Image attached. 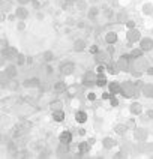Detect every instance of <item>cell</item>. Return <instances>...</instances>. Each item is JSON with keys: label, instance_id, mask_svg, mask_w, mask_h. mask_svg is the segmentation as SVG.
I'll return each instance as SVG.
<instances>
[{"label": "cell", "instance_id": "1", "mask_svg": "<svg viewBox=\"0 0 153 159\" xmlns=\"http://www.w3.org/2000/svg\"><path fill=\"white\" fill-rule=\"evenodd\" d=\"M122 93L125 98H132L135 95V87L131 84V83H126L125 86L122 87Z\"/></svg>", "mask_w": 153, "mask_h": 159}, {"label": "cell", "instance_id": "2", "mask_svg": "<svg viewBox=\"0 0 153 159\" xmlns=\"http://www.w3.org/2000/svg\"><path fill=\"white\" fill-rule=\"evenodd\" d=\"M74 63L68 62V63H63L62 66H60V72H62L63 75H71L72 72H74Z\"/></svg>", "mask_w": 153, "mask_h": 159}, {"label": "cell", "instance_id": "3", "mask_svg": "<svg viewBox=\"0 0 153 159\" xmlns=\"http://www.w3.org/2000/svg\"><path fill=\"white\" fill-rule=\"evenodd\" d=\"M95 78H96V77H95V74L87 72V74L84 75V81H83V83H84L86 86H93V84H95Z\"/></svg>", "mask_w": 153, "mask_h": 159}, {"label": "cell", "instance_id": "4", "mask_svg": "<svg viewBox=\"0 0 153 159\" xmlns=\"http://www.w3.org/2000/svg\"><path fill=\"white\" fill-rule=\"evenodd\" d=\"M152 47H153V41L150 39V38H146V39H143V41H141V48H143L144 51L152 50Z\"/></svg>", "mask_w": 153, "mask_h": 159}, {"label": "cell", "instance_id": "5", "mask_svg": "<svg viewBox=\"0 0 153 159\" xmlns=\"http://www.w3.org/2000/svg\"><path fill=\"white\" fill-rule=\"evenodd\" d=\"M140 32L138 30H131L129 33H128V39H129V42H135V41H138L140 39Z\"/></svg>", "mask_w": 153, "mask_h": 159}, {"label": "cell", "instance_id": "6", "mask_svg": "<svg viewBox=\"0 0 153 159\" xmlns=\"http://www.w3.org/2000/svg\"><path fill=\"white\" fill-rule=\"evenodd\" d=\"M75 119H77V122H78V123H84V122L87 120V114H86L84 111H77Z\"/></svg>", "mask_w": 153, "mask_h": 159}, {"label": "cell", "instance_id": "7", "mask_svg": "<svg viewBox=\"0 0 153 159\" xmlns=\"http://www.w3.org/2000/svg\"><path fill=\"white\" fill-rule=\"evenodd\" d=\"M71 140H72V135H71V132H65L60 135V143H65V144H69L71 143Z\"/></svg>", "mask_w": 153, "mask_h": 159}, {"label": "cell", "instance_id": "8", "mask_svg": "<svg viewBox=\"0 0 153 159\" xmlns=\"http://www.w3.org/2000/svg\"><path fill=\"white\" fill-rule=\"evenodd\" d=\"M105 41H107L108 44H114L117 41V33L116 32H110V33H107V36H105Z\"/></svg>", "mask_w": 153, "mask_h": 159}, {"label": "cell", "instance_id": "9", "mask_svg": "<svg viewBox=\"0 0 153 159\" xmlns=\"http://www.w3.org/2000/svg\"><path fill=\"white\" fill-rule=\"evenodd\" d=\"M53 119L56 122H62L63 119H65V113H63L62 110H56L53 113Z\"/></svg>", "mask_w": 153, "mask_h": 159}, {"label": "cell", "instance_id": "10", "mask_svg": "<svg viewBox=\"0 0 153 159\" xmlns=\"http://www.w3.org/2000/svg\"><path fill=\"white\" fill-rule=\"evenodd\" d=\"M89 147H90V144H87V143H81L80 146H78V152H80V155L87 153V152H89Z\"/></svg>", "mask_w": 153, "mask_h": 159}, {"label": "cell", "instance_id": "11", "mask_svg": "<svg viewBox=\"0 0 153 159\" xmlns=\"http://www.w3.org/2000/svg\"><path fill=\"white\" fill-rule=\"evenodd\" d=\"M38 84H39V80H36V78L26 80V81H24V86H26V87H36Z\"/></svg>", "mask_w": 153, "mask_h": 159}, {"label": "cell", "instance_id": "12", "mask_svg": "<svg viewBox=\"0 0 153 159\" xmlns=\"http://www.w3.org/2000/svg\"><path fill=\"white\" fill-rule=\"evenodd\" d=\"M6 75H8L9 78H14V77L17 75V69H15V66H8V68H6Z\"/></svg>", "mask_w": 153, "mask_h": 159}, {"label": "cell", "instance_id": "13", "mask_svg": "<svg viewBox=\"0 0 153 159\" xmlns=\"http://www.w3.org/2000/svg\"><path fill=\"white\" fill-rule=\"evenodd\" d=\"M131 113H132V114H140V113H141V105H140L138 102L132 104V105H131Z\"/></svg>", "mask_w": 153, "mask_h": 159}, {"label": "cell", "instance_id": "14", "mask_svg": "<svg viewBox=\"0 0 153 159\" xmlns=\"http://www.w3.org/2000/svg\"><path fill=\"white\" fill-rule=\"evenodd\" d=\"M5 54H6V57H15L17 59V51H15V48H6V51H5Z\"/></svg>", "mask_w": 153, "mask_h": 159}, {"label": "cell", "instance_id": "15", "mask_svg": "<svg viewBox=\"0 0 153 159\" xmlns=\"http://www.w3.org/2000/svg\"><path fill=\"white\" fill-rule=\"evenodd\" d=\"M54 90H56V92H63V90H66V84H65L63 81H59V83L54 86Z\"/></svg>", "mask_w": 153, "mask_h": 159}, {"label": "cell", "instance_id": "16", "mask_svg": "<svg viewBox=\"0 0 153 159\" xmlns=\"http://www.w3.org/2000/svg\"><path fill=\"white\" fill-rule=\"evenodd\" d=\"M120 90H122V87H120L117 83H111V84H110V92H111V93H117V92H120Z\"/></svg>", "mask_w": 153, "mask_h": 159}, {"label": "cell", "instance_id": "17", "mask_svg": "<svg viewBox=\"0 0 153 159\" xmlns=\"http://www.w3.org/2000/svg\"><path fill=\"white\" fill-rule=\"evenodd\" d=\"M74 50L75 51H83L84 50V41H77L74 45Z\"/></svg>", "mask_w": 153, "mask_h": 159}, {"label": "cell", "instance_id": "18", "mask_svg": "<svg viewBox=\"0 0 153 159\" xmlns=\"http://www.w3.org/2000/svg\"><path fill=\"white\" fill-rule=\"evenodd\" d=\"M96 86H99V87H104V86H107V80H105V77H104V75H99L98 81H96Z\"/></svg>", "mask_w": 153, "mask_h": 159}, {"label": "cell", "instance_id": "19", "mask_svg": "<svg viewBox=\"0 0 153 159\" xmlns=\"http://www.w3.org/2000/svg\"><path fill=\"white\" fill-rule=\"evenodd\" d=\"M114 144H116V143H114V140H111V138H105V140H104V146H105V149H111Z\"/></svg>", "mask_w": 153, "mask_h": 159}, {"label": "cell", "instance_id": "20", "mask_svg": "<svg viewBox=\"0 0 153 159\" xmlns=\"http://www.w3.org/2000/svg\"><path fill=\"white\" fill-rule=\"evenodd\" d=\"M68 150H69V147H68V144H65V143H62L60 144V147H59V155H63V153H68Z\"/></svg>", "mask_w": 153, "mask_h": 159}, {"label": "cell", "instance_id": "21", "mask_svg": "<svg viewBox=\"0 0 153 159\" xmlns=\"http://www.w3.org/2000/svg\"><path fill=\"white\" fill-rule=\"evenodd\" d=\"M143 92H144L146 96H153V87L152 86H144Z\"/></svg>", "mask_w": 153, "mask_h": 159}, {"label": "cell", "instance_id": "22", "mask_svg": "<svg viewBox=\"0 0 153 159\" xmlns=\"http://www.w3.org/2000/svg\"><path fill=\"white\" fill-rule=\"evenodd\" d=\"M119 68H120V69H123V71L128 69V60H125V57H122V59H120V62H119Z\"/></svg>", "mask_w": 153, "mask_h": 159}, {"label": "cell", "instance_id": "23", "mask_svg": "<svg viewBox=\"0 0 153 159\" xmlns=\"http://www.w3.org/2000/svg\"><path fill=\"white\" fill-rule=\"evenodd\" d=\"M17 15L20 18H26L27 17V11L24 8H20V9H17Z\"/></svg>", "mask_w": 153, "mask_h": 159}, {"label": "cell", "instance_id": "24", "mask_svg": "<svg viewBox=\"0 0 153 159\" xmlns=\"http://www.w3.org/2000/svg\"><path fill=\"white\" fill-rule=\"evenodd\" d=\"M116 131H117V134H120V135H122V134L126 131V126H123V125H119V126H116Z\"/></svg>", "mask_w": 153, "mask_h": 159}, {"label": "cell", "instance_id": "25", "mask_svg": "<svg viewBox=\"0 0 153 159\" xmlns=\"http://www.w3.org/2000/svg\"><path fill=\"white\" fill-rule=\"evenodd\" d=\"M144 12H146V14H152L153 8L150 6V5H146V6H144Z\"/></svg>", "mask_w": 153, "mask_h": 159}, {"label": "cell", "instance_id": "26", "mask_svg": "<svg viewBox=\"0 0 153 159\" xmlns=\"http://www.w3.org/2000/svg\"><path fill=\"white\" fill-rule=\"evenodd\" d=\"M141 56V51L140 50H134L132 53H131V57H140Z\"/></svg>", "mask_w": 153, "mask_h": 159}, {"label": "cell", "instance_id": "27", "mask_svg": "<svg viewBox=\"0 0 153 159\" xmlns=\"http://www.w3.org/2000/svg\"><path fill=\"white\" fill-rule=\"evenodd\" d=\"M17 62H18V65H23V63H24V56L18 54L17 56Z\"/></svg>", "mask_w": 153, "mask_h": 159}, {"label": "cell", "instance_id": "28", "mask_svg": "<svg viewBox=\"0 0 153 159\" xmlns=\"http://www.w3.org/2000/svg\"><path fill=\"white\" fill-rule=\"evenodd\" d=\"M45 60H47V62H50V60H51V59H53V54L50 53V51H48V53H45Z\"/></svg>", "mask_w": 153, "mask_h": 159}, {"label": "cell", "instance_id": "29", "mask_svg": "<svg viewBox=\"0 0 153 159\" xmlns=\"http://www.w3.org/2000/svg\"><path fill=\"white\" fill-rule=\"evenodd\" d=\"M95 98H96L95 93H89V95H87V99H89V101H95Z\"/></svg>", "mask_w": 153, "mask_h": 159}, {"label": "cell", "instance_id": "30", "mask_svg": "<svg viewBox=\"0 0 153 159\" xmlns=\"http://www.w3.org/2000/svg\"><path fill=\"white\" fill-rule=\"evenodd\" d=\"M99 50H98V47L96 45H93V47H90V53H98Z\"/></svg>", "mask_w": 153, "mask_h": 159}, {"label": "cell", "instance_id": "31", "mask_svg": "<svg viewBox=\"0 0 153 159\" xmlns=\"http://www.w3.org/2000/svg\"><path fill=\"white\" fill-rule=\"evenodd\" d=\"M125 20H126V15H125V14H120V15H119V21H120V23H123Z\"/></svg>", "mask_w": 153, "mask_h": 159}, {"label": "cell", "instance_id": "32", "mask_svg": "<svg viewBox=\"0 0 153 159\" xmlns=\"http://www.w3.org/2000/svg\"><path fill=\"white\" fill-rule=\"evenodd\" d=\"M96 14H98V11H96V9L93 8V9H92V11H90V14H89V15H90V17H95Z\"/></svg>", "mask_w": 153, "mask_h": 159}, {"label": "cell", "instance_id": "33", "mask_svg": "<svg viewBox=\"0 0 153 159\" xmlns=\"http://www.w3.org/2000/svg\"><path fill=\"white\" fill-rule=\"evenodd\" d=\"M128 27H129V29H134L135 23H134V21H128Z\"/></svg>", "mask_w": 153, "mask_h": 159}, {"label": "cell", "instance_id": "34", "mask_svg": "<svg viewBox=\"0 0 153 159\" xmlns=\"http://www.w3.org/2000/svg\"><path fill=\"white\" fill-rule=\"evenodd\" d=\"M110 102H111V105H113V107H116L117 104H119V102H117V99H114V98H113V99H111Z\"/></svg>", "mask_w": 153, "mask_h": 159}, {"label": "cell", "instance_id": "35", "mask_svg": "<svg viewBox=\"0 0 153 159\" xmlns=\"http://www.w3.org/2000/svg\"><path fill=\"white\" fill-rule=\"evenodd\" d=\"M147 74H149V75H153V68H149V69H147Z\"/></svg>", "mask_w": 153, "mask_h": 159}, {"label": "cell", "instance_id": "36", "mask_svg": "<svg viewBox=\"0 0 153 159\" xmlns=\"http://www.w3.org/2000/svg\"><path fill=\"white\" fill-rule=\"evenodd\" d=\"M102 98H104V99H108V98H110V95H108V93H104V95H102Z\"/></svg>", "mask_w": 153, "mask_h": 159}, {"label": "cell", "instance_id": "37", "mask_svg": "<svg viewBox=\"0 0 153 159\" xmlns=\"http://www.w3.org/2000/svg\"><path fill=\"white\" fill-rule=\"evenodd\" d=\"M147 116H149V117H153V111H149V113H147Z\"/></svg>", "mask_w": 153, "mask_h": 159}, {"label": "cell", "instance_id": "38", "mask_svg": "<svg viewBox=\"0 0 153 159\" xmlns=\"http://www.w3.org/2000/svg\"><path fill=\"white\" fill-rule=\"evenodd\" d=\"M26 2H29V0H20V3H26Z\"/></svg>", "mask_w": 153, "mask_h": 159}]
</instances>
